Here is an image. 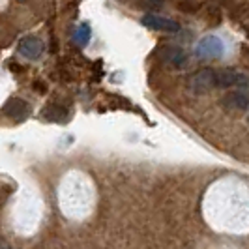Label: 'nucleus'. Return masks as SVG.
<instances>
[{
  "mask_svg": "<svg viewBox=\"0 0 249 249\" xmlns=\"http://www.w3.org/2000/svg\"><path fill=\"white\" fill-rule=\"evenodd\" d=\"M41 114L49 122H66L68 120V109H64L60 105H49Z\"/></svg>",
  "mask_w": 249,
  "mask_h": 249,
  "instance_id": "9",
  "label": "nucleus"
},
{
  "mask_svg": "<svg viewBox=\"0 0 249 249\" xmlns=\"http://www.w3.org/2000/svg\"><path fill=\"white\" fill-rule=\"evenodd\" d=\"M215 88V70L202 68L189 77V90L193 94H206Z\"/></svg>",
  "mask_w": 249,
  "mask_h": 249,
  "instance_id": "2",
  "label": "nucleus"
},
{
  "mask_svg": "<svg viewBox=\"0 0 249 249\" xmlns=\"http://www.w3.org/2000/svg\"><path fill=\"white\" fill-rule=\"evenodd\" d=\"M2 114L6 118L15 120V122H21V120L28 118V114H30V103L21 100V98H12V100H8V103L4 105Z\"/></svg>",
  "mask_w": 249,
  "mask_h": 249,
  "instance_id": "4",
  "label": "nucleus"
},
{
  "mask_svg": "<svg viewBox=\"0 0 249 249\" xmlns=\"http://www.w3.org/2000/svg\"><path fill=\"white\" fill-rule=\"evenodd\" d=\"M195 54L202 60H210V58H221L225 54V41L221 37L208 34L202 36L195 45Z\"/></svg>",
  "mask_w": 249,
  "mask_h": 249,
  "instance_id": "1",
  "label": "nucleus"
},
{
  "mask_svg": "<svg viewBox=\"0 0 249 249\" xmlns=\"http://www.w3.org/2000/svg\"><path fill=\"white\" fill-rule=\"evenodd\" d=\"M248 77L244 73H238L234 70H219L215 71V88H232L246 87Z\"/></svg>",
  "mask_w": 249,
  "mask_h": 249,
  "instance_id": "5",
  "label": "nucleus"
},
{
  "mask_svg": "<svg viewBox=\"0 0 249 249\" xmlns=\"http://www.w3.org/2000/svg\"><path fill=\"white\" fill-rule=\"evenodd\" d=\"M221 105L229 111H248V94L244 90H234V92H229L221 98Z\"/></svg>",
  "mask_w": 249,
  "mask_h": 249,
  "instance_id": "7",
  "label": "nucleus"
},
{
  "mask_svg": "<svg viewBox=\"0 0 249 249\" xmlns=\"http://www.w3.org/2000/svg\"><path fill=\"white\" fill-rule=\"evenodd\" d=\"M32 87H34V90H36L37 94H45V92H47V85H45V83H41V81H34V85H32Z\"/></svg>",
  "mask_w": 249,
  "mask_h": 249,
  "instance_id": "11",
  "label": "nucleus"
},
{
  "mask_svg": "<svg viewBox=\"0 0 249 249\" xmlns=\"http://www.w3.org/2000/svg\"><path fill=\"white\" fill-rule=\"evenodd\" d=\"M19 53L28 58V60H37L43 53H45V45L43 41L36 36H26L19 41Z\"/></svg>",
  "mask_w": 249,
  "mask_h": 249,
  "instance_id": "6",
  "label": "nucleus"
},
{
  "mask_svg": "<svg viewBox=\"0 0 249 249\" xmlns=\"http://www.w3.org/2000/svg\"><path fill=\"white\" fill-rule=\"evenodd\" d=\"M160 54H161L163 62L171 64V66H175V68H182L187 60L186 51L182 49V47H176V45H167V47H163Z\"/></svg>",
  "mask_w": 249,
  "mask_h": 249,
  "instance_id": "8",
  "label": "nucleus"
},
{
  "mask_svg": "<svg viewBox=\"0 0 249 249\" xmlns=\"http://www.w3.org/2000/svg\"><path fill=\"white\" fill-rule=\"evenodd\" d=\"M141 25L150 28V30H156V32H178L180 25L173 21V19H167L161 15H156V13H146L141 17Z\"/></svg>",
  "mask_w": 249,
  "mask_h": 249,
  "instance_id": "3",
  "label": "nucleus"
},
{
  "mask_svg": "<svg viewBox=\"0 0 249 249\" xmlns=\"http://www.w3.org/2000/svg\"><path fill=\"white\" fill-rule=\"evenodd\" d=\"M73 39L79 43V45H87L88 41H90V26H88L87 23L79 26L77 32L73 34Z\"/></svg>",
  "mask_w": 249,
  "mask_h": 249,
  "instance_id": "10",
  "label": "nucleus"
},
{
  "mask_svg": "<svg viewBox=\"0 0 249 249\" xmlns=\"http://www.w3.org/2000/svg\"><path fill=\"white\" fill-rule=\"evenodd\" d=\"M180 10H187V12H195L199 10V4H178Z\"/></svg>",
  "mask_w": 249,
  "mask_h": 249,
  "instance_id": "12",
  "label": "nucleus"
}]
</instances>
